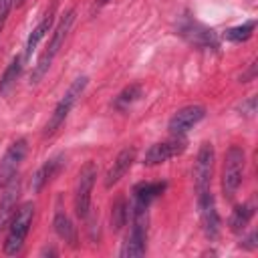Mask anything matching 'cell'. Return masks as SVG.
Here are the masks:
<instances>
[{
    "label": "cell",
    "mask_w": 258,
    "mask_h": 258,
    "mask_svg": "<svg viewBox=\"0 0 258 258\" xmlns=\"http://www.w3.org/2000/svg\"><path fill=\"white\" fill-rule=\"evenodd\" d=\"M26 139H16L8 151L4 153L2 161H0V187H4L14 175H18V167L26 155Z\"/></svg>",
    "instance_id": "obj_9"
},
{
    "label": "cell",
    "mask_w": 258,
    "mask_h": 258,
    "mask_svg": "<svg viewBox=\"0 0 258 258\" xmlns=\"http://www.w3.org/2000/svg\"><path fill=\"white\" fill-rule=\"evenodd\" d=\"M62 161H64L62 155H54V157L46 159V161L40 165V169L34 173V177H32V189H34V191H40L48 181H52L54 175L60 171Z\"/></svg>",
    "instance_id": "obj_14"
},
{
    "label": "cell",
    "mask_w": 258,
    "mask_h": 258,
    "mask_svg": "<svg viewBox=\"0 0 258 258\" xmlns=\"http://www.w3.org/2000/svg\"><path fill=\"white\" fill-rule=\"evenodd\" d=\"M206 115V109L202 105H187L183 109H179L171 119H169V133L171 135H183L185 131H189L196 123H200Z\"/></svg>",
    "instance_id": "obj_11"
},
{
    "label": "cell",
    "mask_w": 258,
    "mask_h": 258,
    "mask_svg": "<svg viewBox=\"0 0 258 258\" xmlns=\"http://www.w3.org/2000/svg\"><path fill=\"white\" fill-rule=\"evenodd\" d=\"M22 60H24V56H14L12 62L6 67V71L2 73V79H0V93H8L10 87L16 83V79L22 73Z\"/></svg>",
    "instance_id": "obj_19"
},
{
    "label": "cell",
    "mask_w": 258,
    "mask_h": 258,
    "mask_svg": "<svg viewBox=\"0 0 258 258\" xmlns=\"http://www.w3.org/2000/svg\"><path fill=\"white\" fill-rule=\"evenodd\" d=\"M127 210H129V208H127L125 198H117V200L113 202V208H111V224H113V230H115V232H119V230L125 226L127 216H129Z\"/></svg>",
    "instance_id": "obj_20"
},
{
    "label": "cell",
    "mask_w": 258,
    "mask_h": 258,
    "mask_svg": "<svg viewBox=\"0 0 258 258\" xmlns=\"http://www.w3.org/2000/svg\"><path fill=\"white\" fill-rule=\"evenodd\" d=\"M254 216V206L252 204H242V206H236L232 216H230V230L234 234H240L246 230V226L250 224Z\"/></svg>",
    "instance_id": "obj_15"
},
{
    "label": "cell",
    "mask_w": 258,
    "mask_h": 258,
    "mask_svg": "<svg viewBox=\"0 0 258 258\" xmlns=\"http://www.w3.org/2000/svg\"><path fill=\"white\" fill-rule=\"evenodd\" d=\"M145 240H147V206L135 202L133 206V226L131 232L121 248V256H141L145 254Z\"/></svg>",
    "instance_id": "obj_4"
},
{
    "label": "cell",
    "mask_w": 258,
    "mask_h": 258,
    "mask_svg": "<svg viewBox=\"0 0 258 258\" xmlns=\"http://www.w3.org/2000/svg\"><path fill=\"white\" fill-rule=\"evenodd\" d=\"M32 216H34V206L30 202L22 204L12 214L8 234H6V242H4V254L6 256H16L22 250L24 240H26L28 230H30V224H32Z\"/></svg>",
    "instance_id": "obj_2"
},
{
    "label": "cell",
    "mask_w": 258,
    "mask_h": 258,
    "mask_svg": "<svg viewBox=\"0 0 258 258\" xmlns=\"http://www.w3.org/2000/svg\"><path fill=\"white\" fill-rule=\"evenodd\" d=\"M242 109H246V115H254V113H256V99H254V97H250V99H248V103H244V105H242Z\"/></svg>",
    "instance_id": "obj_24"
},
{
    "label": "cell",
    "mask_w": 258,
    "mask_h": 258,
    "mask_svg": "<svg viewBox=\"0 0 258 258\" xmlns=\"http://www.w3.org/2000/svg\"><path fill=\"white\" fill-rule=\"evenodd\" d=\"M87 77H77L75 81H73V85L67 89V93L62 95V99L58 101V105L54 107V111H52V115H50V119H48V123H46V127H44V137H50V135H54L58 129H60V125L64 123V119L69 117V111L73 109V105L77 103V99L81 97V93L85 91V87H87Z\"/></svg>",
    "instance_id": "obj_5"
},
{
    "label": "cell",
    "mask_w": 258,
    "mask_h": 258,
    "mask_svg": "<svg viewBox=\"0 0 258 258\" xmlns=\"http://www.w3.org/2000/svg\"><path fill=\"white\" fill-rule=\"evenodd\" d=\"M50 26H52V12H48L38 24H36V28L30 32V36H28V40H26V50H24V58H28L34 50H36V46H38V42L44 38V34L50 30Z\"/></svg>",
    "instance_id": "obj_16"
},
{
    "label": "cell",
    "mask_w": 258,
    "mask_h": 258,
    "mask_svg": "<svg viewBox=\"0 0 258 258\" xmlns=\"http://www.w3.org/2000/svg\"><path fill=\"white\" fill-rule=\"evenodd\" d=\"M244 165H246V153L242 147L232 145L226 151L224 169H222V191L226 198H234L238 191L242 177H244Z\"/></svg>",
    "instance_id": "obj_3"
},
{
    "label": "cell",
    "mask_w": 258,
    "mask_h": 258,
    "mask_svg": "<svg viewBox=\"0 0 258 258\" xmlns=\"http://www.w3.org/2000/svg\"><path fill=\"white\" fill-rule=\"evenodd\" d=\"M18 2H22V0H18Z\"/></svg>",
    "instance_id": "obj_26"
},
{
    "label": "cell",
    "mask_w": 258,
    "mask_h": 258,
    "mask_svg": "<svg viewBox=\"0 0 258 258\" xmlns=\"http://www.w3.org/2000/svg\"><path fill=\"white\" fill-rule=\"evenodd\" d=\"M183 149H185V141L181 139V135H173V139H169V141H161V143L151 145V147L145 151L143 163H145V165L165 163L167 159L179 155Z\"/></svg>",
    "instance_id": "obj_10"
},
{
    "label": "cell",
    "mask_w": 258,
    "mask_h": 258,
    "mask_svg": "<svg viewBox=\"0 0 258 258\" xmlns=\"http://www.w3.org/2000/svg\"><path fill=\"white\" fill-rule=\"evenodd\" d=\"M54 232H56L64 242H69L71 246H77L75 226H73V222L69 220V216H67V214L58 212V214L54 216Z\"/></svg>",
    "instance_id": "obj_18"
},
{
    "label": "cell",
    "mask_w": 258,
    "mask_h": 258,
    "mask_svg": "<svg viewBox=\"0 0 258 258\" xmlns=\"http://www.w3.org/2000/svg\"><path fill=\"white\" fill-rule=\"evenodd\" d=\"M214 145L212 143H202L200 151H198V159H196V167H194V181H196V191H204L210 189V181H212V171H214Z\"/></svg>",
    "instance_id": "obj_7"
},
{
    "label": "cell",
    "mask_w": 258,
    "mask_h": 258,
    "mask_svg": "<svg viewBox=\"0 0 258 258\" xmlns=\"http://www.w3.org/2000/svg\"><path fill=\"white\" fill-rule=\"evenodd\" d=\"M133 161H135V149H133V147L123 149V151L115 157L113 165L109 167V171H107V175H105V187H113V185L129 171V167L133 165Z\"/></svg>",
    "instance_id": "obj_13"
},
{
    "label": "cell",
    "mask_w": 258,
    "mask_h": 258,
    "mask_svg": "<svg viewBox=\"0 0 258 258\" xmlns=\"http://www.w3.org/2000/svg\"><path fill=\"white\" fill-rule=\"evenodd\" d=\"M254 26H256V22L254 20H248V22H244L240 26H234V28L226 30V38L232 40V42H244V40H248L252 36Z\"/></svg>",
    "instance_id": "obj_22"
},
{
    "label": "cell",
    "mask_w": 258,
    "mask_h": 258,
    "mask_svg": "<svg viewBox=\"0 0 258 258\" xmlns=\"http://www.w3.org/2000/svg\"><path fill=\"white\" fill-rule=\"evenodd\" d=\"M97 179V165L93 161H87L77 179V189H75V212L79 218H87L89 206H91V191Z\"/></svg>",
    "instance_id": "obj_6"
},
{
    "label": "cell",
    "mask_w": 258,
    "mask_h": 258,
    "mask_svg": "<svg viewBox=\"0 0 258 258\" xmlns=\"http://www.w3.org/2000/svg\"><path fill=\"white\" fill-rule=\"evenodd\" d=\"M198 208H200V218L204 226V234L210 240H216L220 234V216L216 210V202L210 189H204L198 194Z\"/></svg>",
    "instance_id": "obj_8"
},
{
    "label": "cell",
    "mask_w": 258,
    "mask_h": 258,
    "mask_svg": "<svg viewBox=\"0 0 258 258\" xmlns=\"http://www.w3.org/2000/svg\"><path fill=\"white\" fill-rule=\"evenodd\" d=\"M12 4H14V0H0V32L4 28V22L8 18V12H10Z\"/></svg>",
    "instance_id": "obj_23"
},
{
    "label": "cell",
    "mask_w": 258,
    "mask_h": 258,
    "mask_svg": "<svg viewBox=\"0 0 258 258\" xmlns=\"http://www.w3.org/2000/svg\"><path fill=\"white\" fill-rule=\"evenodd\" d=\"M109 0H97V6H103V4H107Z\"/></svg>",
    "instance_id": "obj_25"
},
{
    "label": "cell",
    "mask_w": 258,
    "mask_h": 258,
    "mask_svg": "<svg viewBox=\"0 0 258 258\" xmlns=\"http://www.w3.org/2000/svg\"><path fill=\"white\" fill-rule=\"evenodd\" d=\"M73 20H75V10H69V12L60 18L58 26L54 28V32H52V36H50V40H48V44H46L44 52L40 54V58H38V62H36V67H34V71H32L30 83H38V81L46 75V71L50 69V64H52L54 56L58 54L60 46L64 44V38H67V34H69V30H71V26H73Z\"/></svg>",
    "instance_id": "obj_1"
},
{
    "label": "cell",
    "mask_w": 258,
    "mask_h": 258,
    "mask_svg": "<svg viewBox=\"0 0 258 258\" xmlns=\"http://www.w3.org/2000/svg\"><path fill=\"white\" fill-rule=\"evenodd\" d=\"M139 97H141V85H129V87H125V89L117 95L115 107H117V109H129Z\"/></svg>",
    "instance_id": "obj_21"
},
{
    "label": "cell",
    "mask_w": 258,
    "mask_h": 258,
    "mask_svg": "<svg viewBox=\"0 0 258 258\" xmlns=\"http://www.w3.org/2000/svg\"><path fill=\"white\" fill-rule=\"evenodd\" d=\"M163 187H165V183H163V181H155V183L145 181V183H139V185L135 187V202L149 206V204H151V202H153V200L163 191Z\"/></svg>",
    "instance_id": "obj_17"
},
{
    "label": "cell",
    "mask_w": 258,
    "mask_h": 258,
    "mask_svg": "<svg viewBox=\"0 0 258 258\" xmlns=\"http://www.w3.org/2000/svg\"><path fill=\"white\" fill-rule=\"evenodd\" d=\"M20 194V179L18 175H14L6 185H4V194L0 198V232L10 224L12 214L16 212V200Z\"/></svg>",
    "instance_id": "obj_12"
}]
</instances>
